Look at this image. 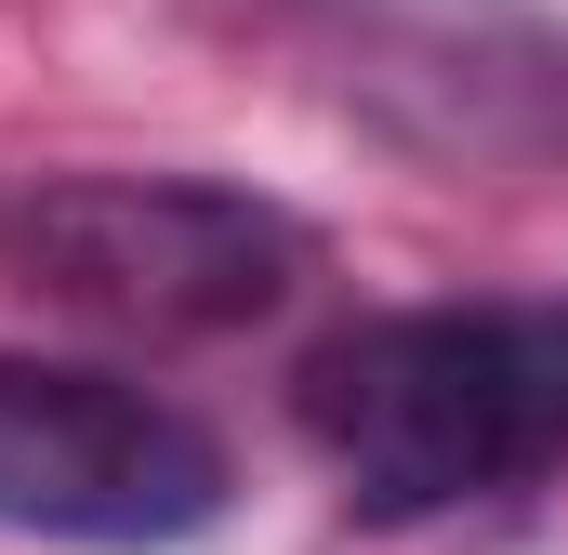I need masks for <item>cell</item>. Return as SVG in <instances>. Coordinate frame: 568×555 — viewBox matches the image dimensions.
Segmentation results:
<instances>
[{
  "label": "cell",
  "instance_id": "3957f363",
  "mask_svg": "<svg viewBox=\"0 0 568 555\" xmlns=\"http://www.w3.org/2000/svg\"><path fill=\"white\" fill-rule=\"evenodd\" d=\"M212 516H225L212 423H185L120 371L0 344V529L13 543H185Z\"/></svg>",
  "mask_w": 568,
  "mask_h": 555
},
{
  "label": "cell",
  "instance_id": "6da1fadb",
  "mask_svg": "<svg viewBox=\"0 0 568 555\" xmlns=\"http://www.w3.org/2000/svg\"><path fill=\"white\" fill-rule=\"evenodd\" d=\"M291 423L384 529L516 503L568 463V344L516 304H397L291 371Z\"/></svg>",
  "mask_w": 568,
  "mask_h": 555
},
{
  "label": "cell",
  "instance_id": "7a4b0ae2",
  "mask_svg": "<svg viewBox=\"0 0 568 555\" xmlns=\"http://www.w3.org/2000/svg\"><path fill=\"white\" fill-rule=\"evenodd\" d=\"M317 239L252 185L199 172H27L0 185V278L145 344H212L278 317Z\"/></svg>",
  "mask_w": 568,
  "mask_h": 555
},
{
  "label": "cell",
  "instance_id": "277c9868",
  "mask_svg": "<svg viewBox=\"0 0 568 555\" xmlns=\"http://www.w3.org/2000/svg\"><path fill=\"white\" fill-rule=\"evenodd\" d=\"M542 317H556V344H568V304H542Z\"/></svg>",
  "mask_w": 568,
  "mask_h": 555
}]
</instances>
